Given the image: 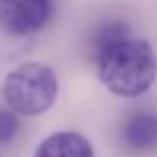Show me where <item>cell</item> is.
Returning <instances> with one entry per match:
<instances>
[{"label":"cell","mask_w":157,"mask_h":157,"mask_svg":"<svg viewBox=\"0 0 157 157\" xmlns=\"http://www.w3.org/2000/svg\"><path fill=\"white\" fill-rule=\"evenodd\" d=\"M96 64L100 82L121 98L145 94L157 78L155 50L147 40L131 36L123 22L105 24L98 32Z\"/></svg>","instance_id":"1"},{"label":"cell","mask_w":157,"mask_h":157,"mask_svg":"<svg viewBox=\"0 0 157 157\" xmlns=\"http://www.w3.org/2000/svg\"><path fill=\"white\" fill-rule=\"evenodd\" d=\"M2 94L14 113L36 117L54 105L58 78L50 66L42 62H26L6 76Z\"/></svg>","instance_id":"2"},{"label":"cell","mask_w":157,"mask_h":157,"mask_svg":"<svg viewBox=\"0 0 157 157\" xmlns=\"http://www.w3.org/2000/svg\"><path fill=\"white\" fill-rule=\"evenodd\" d=\"M52 16V0H0V28L18 38L42 30Z\"/></svg>","instance_id":"3"},{"label":"cell","mask_w":157,"mask_h":157,"mask_svg":"<svg viewBox=\"0 0 157 157\" xmlns=\"http://www.w3.org/2000/svg\"><path fill=\"white\" fill-rule=\"evenodd\" d=\"M121 139L131 151H151L157 147V115L151 111L129 115L121 127Z\"/></svg>","instance_id":"4"},{"label":"cell","mask_w":157,"mask_h":157,"mask_svg":"<svg viewBox=\"0 0 157 157\" xmlns=\"http://www.w3.org/2000/svg\"><path fill=\"white\" fill-rule=\"evenodd\" d=\"M34 157H96L94 147L82 133L56 131L38 145Z\"/></svg>","instance_id":"5"},{"label":"cell","mask_w":157,"mask_h":157,"mask_svg":"<svg viewBox=\"0 0 157 157\" xmlns=\"http://www.w3.org/2000/svg\"><path fill=\"white\" fill-rule=\"evenodd\" d=\"M20 133V119L10 107H0V143H10Z\"/></svg>","instance_id":"6"}]
</instances>
